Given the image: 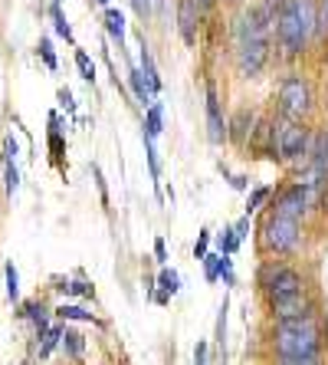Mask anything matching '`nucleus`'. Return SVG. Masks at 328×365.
<instances>
[{"label":"nucleus","mask_w":328,"mask_h":365,"mask_svg":"<svg viewBox=\"0 0 328 365\" xmlns=\"http://www.w3.org/2000/svg\"><path fill=\"white\" fill-rule=\"evenodd\" d=\"M95 4H102V7H109V4H112V0H95Z\"/></svg>","instance_id":"ea45409f"},{"label":"nucleus","mask_w":328,"mask_h":365,"mask_svg":"<svg viewBox=\"0 0 328 365\" xmlns=\"http://www.w3.org/2000/svg\"><path fill=\"white\" fill-rule=\"evenodd\" d=\"M312 168L315 171H325L328 175V132H322L315 138V155H312Z\"/></svg>","instance_id":"f3484780"},{"label":"nucleus","mask_w":328,"mask_h":365,"mask_svg":"<svg viewBox=\"0 0 328 365\" xmlns=\"http://www.w3.org/2000/svg\"><path fill=\"white\" fill-rule=\"evenodd\" d=\"M315 34H319V36L328 34V0H322V7H319V17H315Z\"/></svg>","instance_id":"2f4dec72"},{"label":"nucleus","mask_w":328,"mask_h":365,"mask_svg":"<svg viewBox=\"0 0 328 365\" xmlns=\"http://www.w3.org/2000/svg\"><path fill=\"white\" fill-rule=\"evenodd\" d=\"M220 277H223V283H227V287H233V257H223L220 254Z\"/></svg>","instance_id":"c85d7f7f"},{"label":"nucleus","mask_w":328,"mask_h":365,"mask_svg":"<svg viewBox=\"0 0 328 365\" xmlns=\"http://www.w3.org/2000/svg\"><path fill=\"white\" fill-rule=\"evenodd\" d=\"M194 4H197V10H203V7H211L213 0H194Z\"/></svg>","instance_id":"58836bf2"},{"label":"nucleus","mask_w":328,"mask_h":365,"mask_svg":"<svg viewBox=\"0 0 328 365\" xmlns=\"http://www.w3.org/2000/svg\"><path fill=\"white\" fill-rule=\"evenodd\" d=\"M217 244H220V254H223V257H233V254H236V247H240V240H236L233 227H223V230H220Z\"/></svg>","instance_id":"5701e85b"},{"label":"nucleus","mask_w":328,"mask_h":365,"mask_svg":"<svg viewBox=\"0 0 328 365\" xmlns=\"http://www.w3.org/2000/svg\"><path fill=\"white\" fill-rule=\"evenodd\" d=\"M302 244V221H289V217H276L270 214L263 224V247L270 254H292Z\"/></svg>","instance_id":"39448f33"},{"label":"nucleus","mask_w":328,"mask_h":365,"mask_svg":"<svg viewBox=\"0 0 328 365\" xmlns=\"http://www.w3.org/2000/svg\"><path fill=\"white\" fill-rule=\"evenodd\" d=\"M138 63H142V76H144V83H148V89H152V96H158L161 93V76H158V66H154V60H152V50H148V43H144V36H142V53H138Z\"/></svg>","instance_id":"f8f14e48"},{"label":"nucleus","mask_w":328,"mask_h":365,"mask_svg":"<svg viewBox=\"0 0 328 365\" xmlns=\"http://www.w3.org/2000/svg\"><path fill=\"white\" fill-rule=\"evenodd\" d=\"M273 316H276L279 323H292V319H315V303H312L305 293H299V297L286 299V303L273 306Z\"/></svg>","instance_id":"1a4fd4ad"},{"label":"nucleus","mask_w":328,"mask_h":365,"mask_svg":"<svg viewBox=\"0 0 328 365\" xmlns=\"http://www.w3.org/2000/svg\"><path fill=\"white\" fill-rule=\"evenodd\" d=\"M161 132H164V109H161V102H152V106L144 109V135L158 138Z\"/></svg>","instance_id":"2eb2a0df"},{"label":"nucleus","mask_w":328,"mask_h":365,"mask_svg":"<svg viewBox=\"0 0 328 365\" xmlns=\"http://www.w3.org/2000/svg\"><path fill=\"white\" fill-rule=\"evenodd\" d=\"M270 138H273V158L282 162H299L302 155H309V128L302 122H289L279 119L270 125Z\"/></svg>","instance_id":"f03ea898"},{"label":"nucleus","mask_w":328,"mask_h":365,"mask_svg":"<svg viewBox=\"0 0 328 365\" xmlns=\"http://www.w3.org/2000/svg\"><path fill=\"white\" fill-rule=\"evenodd\" d=\"M270 60V40H236V66L246 79L263 73Z\"/></svg>","instance_id":"0eeeda50"},{"label":"nucleus","mask_w":328,"mask_h":365,"mask_svg":"<svg viewBox=\"0 0 328 365\" xmlns=\"http://www.w3.org/2000/svg\"><path fill=\"white\" fill-rule=\"evenodd\" d=\"M56 4H59V0H56Z\"/></svg>","instance_id":"a19ab883"},{"label":"nucleus","mask_w":328,"mask_h":365,"mask_svg":"<svg viewBox=\"0 0 328 365\" xmlns=\"http://www.w3.org/2000/svg\"><path fill=\"white\" fill-rule=\"evenodd\" d=\"M59 339H63V326H53V329L43 332V346H40V359H50L53 349L59 346Z\"/></svg>","instance_id":"412c9836"},{"label":"nucleus","mask_w":328,"mask_h":365,"mask_svg":"<svg viewBox=\"0 0 328 365\" xmlns=\"http://www.w3.org/2000/svg\"><path fill=\"white\" fill-rule=\"evenodd\" d=\"M253 132V112L240 109L233 115V122L227 125V138H233V142H246V135Z\"/></svg>","instance_id":"4468645a"},{"label":"nucleus","mask_w":328,"mask_h":365,"mask_svg":"<svg viewBox=\"0 0 328 365\" xmlns=\"http://www.w3.org/2000/svg\"><path fill=\"white\" fill-rule=\"evenodd\" d=\"M50 14H53V24H56V34L63 36L66 43H73V26H69V20L63 17V10H59V4H53Z\"/></svg>","instance_id":"4be33fe9"},{"label":"nucleus","mask_w":328,"mask_h":365,"mask_svg":"<svg viewBox=\"0 0 328 365\" xmlns=\"http://www.w3.org/2000/svg\"><path fill=\"white\" fill-rule=\"evenodd\" d=\"M194 365H207V342H197V349H194Z\"/></svg>","instance_id":"f704fd0d"},{"label":"nucleus","mask_w":328,"mask_h":365,"mask_svg":"<svg viewBox=\"0 0 328 365\" xmlns=\"http://www.w3.org/2000/svg\"><path fill=\"white\" fill-rule=\"evenodd\" d=\"M59 319H76V323H95V316L92 313H85L83 306H73V303H63L56 309Z\"/></svg>","instance_id":"a211bd4d"},{"label":"nucleus","mask_w":328,"mask_h":365,"mask_svg":"<svg viewBox=\"0 0 328 365\" xmlns=\"http://www.w3.org/2000/svg\"><path fill=\"white\" fill-rule=\"evenodd\" d=\"M59 293H73V297H92V287L89 283H63V287H56Z\"/></svg>","instance_id":"cd10ccee"},{"label":"nucleus","mask_w":328,"mask_h":365,"mask_svg":"<svg viewBox=\"0 0 328 365\" xmlns=\"http://www.w3.org/2000/svg\"><path fill=\"white\" fill-rule=\"evenodd\" d=\"M207 138H211L213 145H223V138H227V122H223V115H220V102H217V89L213 86H207Z\"/></svg>","instance_id":"9d476101"},{"label":"nucleus","mask_w":328,"mask_h":365,"mask_svg":"<svg viewBox=\"0 0 328 365\" xmlns=\"http://www.w3.org/2000/svg\"><path fill=\"white\" fill-rule=\"evenodd\" d=\"M260 287H263V293H266V299H270V306H279V303H286V299L299 297V293H305L302 273L286 264L266 267V270L260 273Z\"/></svg>","instance_id":"7ed1b4c3"},{"label":"nucleus","mask_w":328,"mask_h":365,"mask_svg":"<svg viewBox=\"0 0 328 365\" xmlns=\"http://www.w3.org/2000/svg\"><path fill=\"white\" fill-rule=\"evenodd\" d=\"M40 56L46 60V66L56 69V53H53V43L50 40H40Z\"/></svg>","instance_id":"473e14b6"},{"label":"nucleus","mask_w":328,"mask_h":365,"mask_svg":"<svg viewBox=\"0 0 328 365\" xmlns=\"http://www.w3.org/2000/svg\"><path fill=\"white\" fill-rule=\"evenodd\" d=\"M270 195H273L270 187H256V191L250 195V201H246V217H250L253 211H260V207L266 204V197H270Z\"/></svg>","instance_id":"a878e982"},{"label":"nucleus","mask_w":328,"mask_h":365,"mask_svg":"<svg viewBox=\"0 0 328 365\" xmlns=\"http://www.w3.org/2000/svg\"><path fill=\"white\" fill-rule=\"evenodd\" d=\"M223 339H227V299H223L217 316V346H223Z\"/></svg>","instance_id":"7c9ffc66"},{"label":"nucleus","mask_w":328,"mask_h":365,"mask_svg":"<svg viewBox=\"0 0 328 365\" xmlns=\"http://www.w3.org/2000/svg\"><path fill=\"white\" fill-rule=\"evenodd\" d=\"M105 30H109V36L122 46V43H125V14L115 7L105 10Z\"/></svg>","instance_id":"dca6fc26"},{"label":"nucleus","mask_w":328,"mask_h":365,"mask_svg":"<svg viewBox=\"0 0 328 365\" xmlns=\"http://www.w3.org/2000/svg\"><path fill=\"white\" fill-rule=\"evenodd\" d=\"M279 115L289 122H299L302 115H309L312 112V89L309 83H305L302 76H286L282 79V86H279Z\"/></svg>","instance_id":"423d86ee"},{"label":"nucleus","mask_w":328,"mask_h":365,"mask_svg":"<svg viewBox=\"0 0 328 365\" xmlns=\"http://www.w3.org/2000/svg\"><path fill=\"white\" fill-rule=\"evenodd\" d=\"M305 211H309V204H305V195L299 185H289L286 191L276 197V204H273V214H276V217H289V221H302Z\"/></svg>","instance_id":"6e6552de"},{"label":"nucleus","mask_w":328,"mask_h":365,"mask_svg":"<svg viewBox=\"0 0 328 365\" xmlns=\"http://www.w3.org/2000/svg\"><path fill=\"white\" fill-rule=\"evenodd\" d=\"M154 257H158V264H168V247H164V240H154Z\"/></svg>","instance_id":"c9c22d12"},{"label":"nucleus","mask_w":328,"mask_h":365,"mask_svg":"<svg viewBox=\"0 0 328 365\" xmlns=\"http://www.w3.org/2000/svg\"><path fill=\"white\" fill-rule=\"evenodd\" d=\"M59 346L66 349L73 359H79L83 356V349H85V339L79 336V332H69V329H63V339H59Z\"/></svg>","instance_id":"6ab92c4d"},{"label":"nucleus","mask_w":328,"mask_h":365,"mask_svg":"<svg viewBox=\"0 0 328 365\" xmlns=\"http://www.w3.org/2000/svg\"><path fill=\"white\" fill-rule=\"evenodd\" d=\"M211 230H201V237H197V244H194V257H197V260H203V257H207V247H211Z\"/></svg>","instance_id":"c756f323"},{"label":"nucleus","mask_w":328,"mask_h":365,"mask_svg":"<svg viewBox=\"0 0 328 365\" xmlns=\"http://www.w3.org/2000/svg\"><path fill=\"white\" fill-rule=\"evenodd\" d=\"M128 86H132V93H135V99H138V106H142V109H148V106L154 102L152 89H148V83H144V76H142V69H138V66L128 69Z\"/></svg>","instance_id":"ddd939ff"},{"label":"nucleus","mask_w":328,"mask_h":365,"mask_svg":"<svg viewBox=\"0 0 328 365\" xmlns=\"http://www.w3.org/2000/svg\"><path fill=\"white\" fill-rule=\"evenodd\" d=\"M197 20H201V10L194 0H177V26H181V36L184 43L197 40Z\"/></svg>","instance_id":"9b49d317"},{"label":"nucleus","mask_w":328,"mask_h":365,"mask_svg":"<svg viewBox=\"0 0 328 365\" xmlns=\"http://www.w3.org/2000/svg\"><path fill=\"white\" fill-rule=\"evenodd\" d=\"M273 349L279 359H322V336L315 319H292L276 323Z\"/></svg>","instance_id":"f257e3e1"},{"label":"nucleus","mask_w":328,"mask_h":365,"mask_svg":"<svg viewBox=\"0 0 328 365\" xmlns=\"http://www.w3.org/2000/svg\"><path fill=\"white\" fill-rule=\"evenodd\" d=\"M273 26H276V40H279V46H282V53H286V56H302L305 43H309V30H305L299 14H295L292 0H286V4L276 10Z\"/></svg>","instance_id":"20e7f679"},{"label":"nucleus","mask_w":328,"mask_h":365,"mask_svg":"<svg viewBox=\"0 0 328 365\" xmlns=\"http://www.w3.org/2000/svg\"><path fill=\"white\" fill-rule=\"evenodd\" d=\"M158 287H161L164 297H174L177 289H181V277H177V270H168V267H164V270L158 273Z\"/></svg>","instance_id":"aec40b11"},{"label":"nucleus","mask_w":328,"mask_h":365,"mask_svg":"<svg viewBox=\"0 0 328 365\" xmlns=\"http://www.w3.org/2000/svg\"><path fill=\"white\" fill-rule=\"evenodd\" d=\"M132 7H135L142 17H148V10H152V7H148V0H132Z\"/></svg>","instance_id":"4c0bfd02"},{"label":"nucleus","mask_w":328,"mask_h":365,"mask_svg":"<svg viewBox=\"0 0 328 365\" xmlns=\"http://www.w3.org/2000/svg\"><path fill=\"white\" fill-rule=\"evenodd\" d=\"M4 273H7V299L10 303H17L20 299V273H17V267L7 264L4 267Z\"/></svg>","instance_id":"b1692460"},{"label":"nucleus","mask_w":328,"mask_h":365,"mask_svg":"<svg viewBox=\"0 0 328 365\" xmlns=\"http://www.w3.org/2000/svg\"><path fill=\"white\" fill-rule=\"evenodd\" d=\"M233 234H236V240L243 244V240H246V234H250V217H240V221L233 224Z\"/></svg>","instance_id":"72a5a7b5"},{"label":"nucleus","mask_w":328,"mask_h":365,"mask_svg":"<svg viewBox=\"0 0 328 365\" xmlns=\"http://www.w3.org/2000/svg\"><path fill=\"white\" fill-rule=\"evenodd\" d=\"M203 273H207V283H217V277H220V254H207V257H203Z\"/></svg>","instance_id":"bb28decb"},{"label":"nucleus","mask_w":328,"mask_h":365,"mask_svg":"<svg viewBox=\"0 0 328 365\" xmlns=\"http://www.w3.org/2000/svg\"><path fill=\"white\" fill-rule=\"evenodd\" d=\"M76 66H79V73H83L85 83H95V63L89 60V53L85 50H76Z\"/></svg>","instance_id":"393cba45"},{"label":"nucleus","mask_w":328,"mask_h":365,"mask_svg":"<svg viewBox=\"0 0 328 365\" xmlns=\"http://www.w3.org/2000/svg\"><path fill=\"white\" fill-rule=\"evenodd\" d=\"M59 106L73 112V93H69V89H59Z\"/></svg>","instance_id":"e433bc0d"}]
</instances>
